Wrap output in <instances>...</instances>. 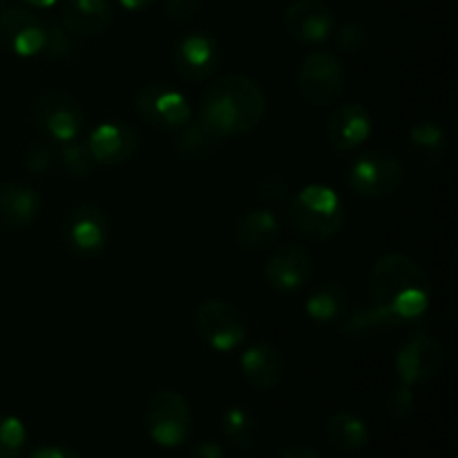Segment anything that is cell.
<instances>
[{"label": "cell", "mask_w": 458, "mask_h": 458, "mask_svg": "<svg viewBox=\"0 0 458 458\" xmlns=\"http://www.w3.org/2000/svg\"><path fill=\"white\" fill-rule=\"evenodd\" d=\"M369 293L374 307L396 327L420 320L432 302L428 273L403 253H387L376 259L369 271Z\"/></svg>", "instance_id": "obj_1"}, {"label": "cell", "mask_w": 458, "mask_h": 458, "mask_svg": "<svg viewBox=\"0 0 458 458\" xmlns=\"http://www.w3.org/2000/svg\"><path fill=\"white\" fill-rule=\"evenodd\" d=\"M267 112V94L258 81L228 74L213 81L201 97V121L222 139L242 137L258 128Z\"/></svg>", "instance_id": "obj_2"}, {"label": "cell", "mask_w": 458, "mask_h": 458, "mask_svg": "<svg viewBox=\"0 0 458 458\" xmlns=\"http://www.w3.org/2000/svg\"><path fill=\"white\" fill-rule=\"evenodd\" d=\"M286 219L304 240L329 242L344 228L347 206L343 197L327 183H309L291 197Z\"/></svg>", "instance_id": "obj_3"}, {"label": "cell", "mask_w": 458, "mask_h": 458, "mask_svg": "<svg viewBox=\"0 0 458 458\" xmlns=\"http://www.w3.org/2000/svg\"><path fill=\"white\" fill-rule=\"evenodd\" d=\"M143 425L155 445L174 450L188 441L192 432V410L174 389H159L148 398Z\"/></svg>", "instance_id": "obj_4"}, {"label": "cell", "mask_w": 458, "mask_h": 458, "mask_svg": "<svg viewBox=\"0 0 458 458\" xmlns=\"http://www.w3.org/2000/svg\"><path fill=\"white\" fill-rule=\"evenodd\" d=\"M347 183L362 199H387L405 183V165L392 152L367 150L349 165Z\"/></svg>", "instance_id": "obj_5"}, {"label": "cell", "mask_w": 458, "mask_h": 458, "mask_svg": "<svg viewBox=\"0 0 458 458\" xmlns=\"http://www.w3.org/2000/svg\"><path fill=\"white\" fill-rule=\"evenodd\" d=\"M298 92L304 103L313 107L334 106L344 92L347 72L334 52L316 49L302 58L298 67Z\"/></svg>", "instance_id": "obj_6"}, {"label": "cell", "mask_w": 458, "mask_h": 458, "mask_svg": "<svg viewBox=\"0 0 458 458\" xmlns=\"http://www.w3.org/2000/svg\"><path fill=\"white\" fill-rule=\"evenodd\" d=\"M192 327L201 343L213 352H235L246 340L244 316L226 300H204L192 313Z\"/></svg>", "instance_id": "obj_7"}, {"label": "cell", "mask_w": 458, "mask_h": 458, "mask_svg": "<svg viewBox=\"0 0 458 458\" xmlns=\"http://www.w3.org/2000/svg\"><path fill=\"white\" fill-rule=\"evenodd\" d=\"M139 116L161 132H174L191 121V98L165 81L146 83L134 97Z\"/></svg>", "instance_id": "obj_8"}, {"label": "cell", "mask_w": 458, "mask_h": 458, "mask_svg": "<svg viewBox=\"0 0 458 458\" xmlns=\"http://www.w3.org/2000/svg\"><path fill=\"white\" fill-rule=\"evenodd\" d=\"M36 128L54 141H74L85 128V110L72 94L63 89H45L31 106Z\"/></svg>", "instance_id": "obj_9"}, {"label": "cell", "mask_w": 458, "mask_h": 458, "mask_svg": "<svg viewBox=\"0 0 458 458\" xmlns=\"http://www.w3.org/2000/svg\"><path fill=\"white\" fill-rule=\"evenodd\" d=\"M112 226L106 210L97 204H76L63 222V240L76 258H97L110 242Z\"/></svg>", "instance_id": "obj_10"}, {"label": "cell", "mask_w": 458, "mask_h": 458, "mask_svg": "<svg viewBox=\"0 0 458 458\" xmlns=\"http://www.w3.org/2000/svg\"><path fill=\"white\" fill-rule=\"evenodd\" d=\"M445 367V347L428 331L414 334L396 353L398 380L410 387L432 383Z\"/></svg>", "instance_id": "obj_11"}, {"label": "cell", "mask_w": 458, "mask_h": 458, "mask_svg": "<svg viewBox=\"0 0 458 458\" xmlns=\"http://www.w3.org/2000/svg\"><path fill=\"white\" fill-rule=\"evenodd\" d=\"M173 65L188 83H204L222 65V49L208 31H186L173 45Z\"/></svg>", "instance_id": "obj_12"}, {"label": "cell", "mask_w": 458, "mask_h": 458, "mask_svg": "<svg viewBox=\"0 0 458 458\" xmlns=\"http://www.w3.org/2000/svg\"><path fill=\"white\" fill-rule=\"evenodd\" d=\"M313 273H316V259L304 246L298 244L277 246L264 264V280L282 295L298 293L313 280Z\"/></svg>", "instance_id": "obj_13"}, {"label": "cell", "mask_w": 458, "mask_h": 458, "mask_svg": "<svg viewBox=\"0 0 458 458\" xmlns=\"http://www.w3.org/2000/svg\"><path fill=\"white\" fill-rule=\"evenodd\" d=\"M47 38V22L27 7L0 12V45L21 58L40 56Z\"/></svg>", "instance_id": "obj_14"}, {"label": "cell", "mask_w": 458, "mask_h": 458, "mask_svg": "<svg viewBox=\"0 0 458 458\" xmlns=\"http://www.w3.org/2000/svg\"><path fill=\"white\" fill-rule=\"evenodd\" d=\"M88 150L94 157V161L101 165H121L134 159L141 148L137 128H132L125 121H103L89 132Z\"/></svg>", "instance_id": "obj_15"}, {"label": "cell", "mask_w": 458, "mask_h": 458, "mask_svg": "<svg viewBox=\"0 0 458 458\" xmlns=\"http://www.w3.org/2000/svg\"><path fill=\"white\" fill-rule=\"evenodd\" d=\"M284 27L291 38L318 45L334 36L335 16L322 0H293L284 12Z\"/></svg>", "instance_id": "obj_16"}, {"label": "cell", "mask_w": 458, "mask_h": 458, "mask_svg": "<svg viewBox=\"0 0 458 458\" xmlns=\"http://www.w3.org/2000/svg\"><path fill=\"white\" fill-rule=\"evenodd\" d=\"M374 119L371 112L362 103L349 101L340 103L329 116L327 123V137L338 152H353L371 137Z\"/></svg>", "instance_id": "obj_17"}, {"label": "cell", "mask_w": 458, "mask_h": 458, "mask_svg": "<svg viewBox=\"0 0 458 458\" xmlns=\"http://www.w3.org/2000/svg\"><path fill=\"white\" fill-rule=\"evenodd\" d=\"M114 21V4L110 0H63L61 25L76 38H94L107 31Z\"/></svg>", "instance_id": "obj_18"}, {"label": "cell", "mask_w": 458, "mask_h": 458, "mask_svg": "<svg viewBox=\"0 0 458 458\" xmlns=\"http://www.w3.org/2000/svg\"><path fill=\"white\" fill-rule=\"evenodd\" d=\"M240 369L246 383L259 392H271L284 378V356L271 343H258L244 349Z\"/></svg>", "instance_id": "obj_19"}, {"label": "cell", "mask_w": 458, "mask_h": 458, "mask_svg": "<svg viewBox=\"0 0 458 458\" xmlns=\"http://www.w3.org/2000/svg\"><path fill=\"white\" fill-rule=\"evenodd\" d=\"M43 208V199L31 186L9 182L0 186V226L9 231L30 226Z\"/></svg>", "instance_id": "obj_20"}, {"label": "cell", "mask_w": 458, "mask_h": 458, "mask_svg": "<svg viewBox=\"0 0 458 458\" xmlns=\"http://www.w3.org/2000/svg\"><path fill=\"white\" fill-rule=\"evenodd\" d=\"M309 320L316 325H338L352 311V295L340 282H322L304 304Z\"/></svg>", "instance_id": "obj_21"}, {"label": "cell", "mask_w": 458, "mask_h": 458, "mask_svg": "<svg viewBox=\"0 0 458 458\" xmlns=\"http://www.w3.org/2000/svg\"><path fill=\"white\" fill-rule=\"evenodd\" d=\"M407 152L419 168H437L447 155V132L437 121H420L407 132Z\"/></svg>", "instance_id": "obj_22"}, {"label": "cell", "mask_w": 458, "mask_h": 458, "mask_svg": "<svg viewBox=\"0 0 458 458\" xmlns=\"http://www.w3.org/2000/svg\"><path fill=\"white\" fill-rule=\"evenodd\" d=\"M280 237V219L271 208H250L235 224V240L244 250L271 249Z\"/></svg>", "instance_id": "obj_23"}, {"label": "cell", "mask_w": 458, "mask_h": 458, "mask_svg": "<svg viewBox=\"0 0 458 458\" xmlns=\"http://www.w3.org/2000/svg\"><path fill=\"white\" fill-rule=\"evenodd\" d=\"M327 438L340 452H360L369 445L371 429L365 419L353 411H335L327 420Z\"/></svg>", "instance_id": "obj_24"}, {"label": "cell", "mask_w": 458, "mask_h": 458, "mask_svg": "<svg viewBox=\"0 0 458 458\" xmlns=\"http://www.w3.org/2000/svg\"><path fill=\"white\" fill-rule=\"evenodd\" d=\"M222 434L231 447L250 452L259 438L258 416L246 405H231L222 414Z\"/></svg>", "instance_id": "obj_25"}, {"label": "cell", "mask_w": 458, "mask_h": 458, "mask_svg": "<svg viewBox=\"0 0 458 458\" xmlns=\"http://www.w3.org/2000/svg\"><path fill=\"white\" fill-rule=\"evenodd\" d=\"M224 139L219 137L215 130H210L204 121H188L183 128H179L177 139H174V150L183 157V159L199 161L206 157L215 155L217 148L222 146Z\"/></svg>", "instance_id": "obj_26"}, {"label": "cell", "mask_w": 458, "mask_h": 458, "mask_svg": "<svg viewBox=\"0 0 458 458\" xmlns=\"http://www.w3.org/2000/svg\"><path fill=\"white\" fill-rule=\"evenodd\" d=\"M343 334L352 340H365L380 335L385 329H394V322L385 316L380 309H358V311H349L343 322Z\"/></svg>", "instance_id": "obj_27"}, {"label": "cell", "mask_w": 458, "mask_h": 458, "mask_svg": "<svg viewBox=\"0 0 458 458\" xmlns=\"http://www.w3.org/2000/svg\"><path fill=\"white\" fill-rule=\"evenodd\" d=\"M56 157H61L63 168H65V173L70 174L74 182H83V179H88L89 174H92L94 165H97L94 157L89 155L88 143H81L79 139L67 141Z\"/></svg>", "instance_id": "obj_28"}, {"label": "cell", "mask_w": 458, "mask_h": 458, "mask_svg": "<svg viewBox=\"0 0 458 458\" xmlns=\"http://www.w3.org/2000/svg\"><path fill=\"white\" fill-rule=\"evenodd\" d=\"M79 40L81 38L67 31L61 22H47V38H45L40 56L49 58V61H65L79 52Z\"/></svg>", "instance_id": "obj_29"}, {"label": "cell", "mask_w": 458, "mask_h": 458, "mask_svg": "<svg viewBox=\"0 0 458 458\" xmlns=\"http://www.w3.org/2000/svg\"><path fill=\"white\" fill-rule=\"evenodd\" d=\"M27 445V428L18 416L0 414V458H18Z\"/></svg>", "instance_id": "obj_30"}, {"label": "cell", "mask_w": 458, "mask_h": 458, "mask_svg": "<svg viewBox=\"0 0 458 458\" xmlns=\"http://www.w3.org/2000/svg\"><path fill=\"white\" fill-rule=\"evenodd\" d=\"M414 410H416L414 387H410V385L398 380V385H394V387L387 392V396H385V411H387L394 420H403V419H410V416L414 414Z\"/></svg>", "instance_id": "obj_31"}, {"label": "cell", "mask_w": 458, "mask_h": 458, "mask_svg": "<svg viewBox=\"0 0 458 458\" xmlns=\"http://www.w3.org/2000/svg\"><path fill=\"white\" fill-rule=\"evenodd\" d=\"M335 43H338V47L343 49L344 54H360L369 47L371 34L365 25H360V22H347V25L340 27L338 34H335Z\"/></svg>", "instance_id": "obj_32"}, {"label": "cell", "mask_w": 458, "mask_h": 458, "mask_svg": "<svg viewBox=\"0 0 458 458\" xmlns=\"http://www.w3.org/2000/svg\"><path fill=\"white\" fill-rule=\"evenodd\" d=\"M291 195V188L286 183V179L282 174H267V177L259 182V197L268 204H280L286 201Z\"/></svg>", "instance_id": "obj_33"}, {"label": "cell", "mask_w": 458, "mask_h": 458, "mask_svg": "<svg viewBox=\"0 0 458 458\" xmlns=\"http://www.w3.org/2000/svg\"><path fill=\"white\" fill-rule=\"evenodd\" d=\"M165 13L173 18L174 22H191L192 18L199 13L201 0H164Z\"/></svg>", "instance_id": "obj_34"}, {"label": "cell", "mask_w": 458, "mask_h": 458, "mask_svg": "<svg viewBox=\"0 0 458 458\" xmlns=\"http://www.w3.org/2000/svg\"><path fill=\"white\" fill-rule=\"evenodd\" d=\"M56 159V150L49 146H34L25 157V165L31 170V173L40 174L49 168Z\"/></svg>", "instance_id": "obj_35"}, {"label": "cell", "mask_w": 458, "mask_h": 458, "mask_svg": "<svg viewBox=\"0 0 458 458\" xmlns=\"http://www.w3.org/2000/svg\"><path fill=\"white\" fill-rule=\"evenodd\" d=\"M188 458H226V452L217 441H199L191 447Z\"/></svg>", "instance_id": "obj_36"}, {"label": "cell", "mask_w": 458, "mask_h": 458, "mask_svg": "<svg viewBox=\"0 0 458 458\" xmlns=\"http://www.w3.org/2000/svg\"><path fill=\"white\" fill-rule=\"evenodd\" d=\"M27 458H83L76 450L65 445H45L38 447V450L31 452Z\"/></svg>", "instance_id": "obj_37"}, {"label": "cell", "mask_w": 458, "mask_h": 458, "mask_svg": "<svg viewBox=\"0 0 458 458\" xmlns=\"http://www.w3.org/2000/svg\"><path fill=\"white\" fill-rule=\"evenodd\" d=\"M277 458H322V454L316 450V447L291 445V447H284V450L277 454Z\"/></svg>", "instance_id": "obj_38"}, {"label": "cell", "mask_w": 458, "mask_h": 458, "mask_svg": "<svg viewBox=\"0 0 458 458\" xmlns=\"http://www.w3.org/2000/svg\"><path fill=\"white\" fill-rule=\"evenodd\" d=\"M152 3H155V0H119V4L125 12H143V9L150 7Z\"/></svg>", "instance_id": "obj_39"}, {"label": "cell", "mask_w": 458, "mask_h": 458, "mask_svg": "<svg viewBox=\"0 0 458 458\" xmlns=\"http://www.w3.org/2000/svg\"><path fill=\"white\" fill-rule=\"evenodd\" d=\"M21 3L30 4V7H34V9H47V7H54L58 0H21Z\"/></svg>", "instance_id": "obj_40"}, {"label": "cell", "mask_w": 458, "mask_h": 458, "mask_svg": "<svg viewBox=\"0 0 458 458\" xmlns=\"http://www.w3.org/2000/svg\"><path fill=\"white\" fill-rule=\"evenodd\" d=\"M0 4H3V0H0Z\"/></svg>", "instance_id": "obj_41"}]
</instances>
